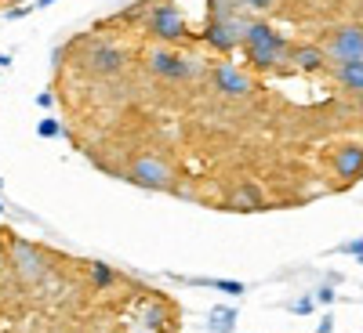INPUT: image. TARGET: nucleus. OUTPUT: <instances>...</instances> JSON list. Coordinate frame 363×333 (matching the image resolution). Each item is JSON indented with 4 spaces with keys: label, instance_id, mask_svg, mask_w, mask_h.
I'll use <instances>...</instances> for the list:
<instances>
[{
    "label": "nucleus",
    "instance_id": "1",
    "mask_svg": "<svg viewBox=\"0 0 363 333\" xmlns=\"http://www.w3.org/2000/svg\"><path fill=\"white\" fill-rule=\"evenodd\" d=\"M244 47H247V58L262 69V73H272L280 69L287 58H291V47L287 40L272 29L269 22H251L247 25V37H244Z\"/></svg>",
    "mask_w": 363,
    "mask_h": 333
},
{
    "label": "nucleus",
    "instance_id": "2",
    "mask_svg": "<svg viewBox=\"0 0 363 333\" xmlns=\"http://www.w3.org/2000/svg\"><path fill=\"white\" fill-rule=\"evenodd\" d=\"M247 25H251V18H244V15H211L200 40L211 44L215 51H236V47H244Z\"/></svg>",
    "mask_w": 363,
    "mask_h": 333
},
{
    "label": "nucleus",
    "instance_id": "3",
    "mask_svg": "<svg viewBox=\"0 0 363 333\" xmlns=\"http://www.w3.org/2000/svg\"><path fill=\"white\" fill-rule=\"evenodd\" d=\"M145 25H149V33H153L157 40H164V44H182V40H189L186 15H182V11L171 4V0H160V4L149 8Z\"/></svg>",
    "mask_w": 363,
    "mask_h": 333
},
{
    "label": "nucleus",
    "instance_id": "4",
    "mask_svg": "<svg viewBox=\"0 0 363 333\" xmlns=\"http://www.w3.org/2000/svg\"><path fill=\"white\" fill-rule=\"evenodd\" d=\"M128 177L142 189H153V192H174V170L171 163H164L160 156H135Z\"/></svg>",
    "mask_w": 363,
    "mask_h": 333
},
{
    "label": "nucleus",
    "instance_id": "5",
    "mask_svg": "<svg viewBox=\"0 0 363 333\" xmlns=\"http://www.w3.org/2000/svg\"><path fill=\"white\" fill-rule=\"evenodd\" d=\"M323 54H330L335 62H363V25L359 22H345L330 33Z\"/></svg>",
    "mask_w": 363,
    "mask_h": 333
},
{
    "label": "nucleus",
    "instance_id": "6",
    "mask_svg": "<svg viewBox=\"0 0 363 333\" xmlns=\"http://www.w3.org/2000/svg\"><path fill=\"white\" fill-rule=\"evenodd\" d=\"M149 69H153L157 76H164V80H189L200 66L196 62H186V58H182L178 51H153L149 54Z\"/></svg>",
    "mask_w": 363,
    "mask_h": 333
},
{
    "label": "nucleus",
    "instance_id": "7",
    "mask_svg": "<svg viewBox=\"0 0 363 333\" xmlns=\"http://www.w3.org/2000/svg\"><path fill=\"white\" fill-rule=\"evenodd\" d=\"M11 261L18 268V276L29 279V283H37L44 276V257H40L37 247H29L26 239H15V243H11Z\"/></svg>",
    "mask_w": 363,
    "mask_h": 333
},
{
    "label": "nucleus",
    "instance_id": "8",
    "mask_svg": "<svg viewBox=\"0 0 363 333\" xmlns=\"http://www.w3.org/2000/svg\"><path fill=\"white\" fill-rule=\"evenodd\" d=\"M91 69L95 73H102V76H113V73H120L128 66V51L124 47H116V44H95L91 47Z\"/></svg>",
    "mask_w": 363,
    "mask_h": 333
},
{
    "label": "nucleus",
    "instance_id": "9",
    "mask_svg": "<svg viewBox=\"0 0 363 333\" xmlns=\"http://www.w3.org/2000/svg\"><path fill=\"white\" fill-rule=\"evenodd\" d=\"M211 76H215V87L225 90V95H247L251 90V80L244 76V69H236L233 62H218L215 69H211Z\"/></svg>",
    "mask_w": 363,
    "mask_h": 333
},
{
    "label": "nucleus",
    "instance_id": "10",
    "mask_svg": "<svg viewBox=\"0 0 363 333\" xmlns=\"http://www.w3.org/2000/svg\"><path fill=\"white\" fill-rule=\"evenodd\" d=\"M330 167H335V174L345 177V181L359 177L363 174V145H342L335 153V160H330Z\"/></svg>",
    "mask_w": 363,
    "mask_h": 333
},
{
    "label": "nucleus",
    "instance_id": "11",
    "mask_svg": "<svg viewBox=\"0 0 363 333\" xmlns=\"http://www.w3.org/2000/svg\"><path fill=\"white\" fill-rule=\"evenodd\" d=\"M229 210H236V214H255V210H265V189L262 185H240V189H233Z\"/></svg>",
    "mask_w": 363,
    "mask_h": 333
},
{
    "label": "nucleus",
    "instance_id": "12",
    "mask_svg": "<svg viewBox=\"0 0 363 333\" xmlns=\"http://www.w3.org/2000/svg\"><path fill=\"white\" fill-rule=\"evenodd\" d=\"M291 62H294L301 73H320V69H323V51H320L316 44L291 47Z\"/></svg>",
    "mask_w": 363,
    "mask_h": 333
},
{
    "label": "nucleus",
    "instance_id": "13",
    "mask_svg": "<svg viewBox=\"0 0 363 333\" xmlns=\"http://www.w3.org/2000/svg\"><path fill=\"white\" fill-rule=\"evenodd\" d=\"M138 322H142L149 333H160V329H167V322H171V308L164 305V300H153V305L142 308Z\"/></svg>",
    "mask_w": 363,
    "mask_h": 333
},
{
    "label": "nucleus",
    "instance_id": "14",
    "mask_svg": "<svg viewBox=\"0 0 363 333\" xmlns=\"http://www.w3.org/2000/svg\"><path fill=\"white\" fill-rule=\"evenodd\" d=\"M335 80L352 95H363V62H342L335 69Z\"/></svg>",
    "mask_w": 363,
    "mask_h": 333
},
{
    "label": "nucleus",
    "instance_id": "15",
    "mask_svg": "<svg viewBox=\"0 0 363 333\" xmlns=\"http://www.w3.org/2000/svg\"><path fill=\"white\" fill-rule=\"evenodd\" d=\"M207 329L211 333H233L236 329V308L233 305H215L207 315Z\"/></svg>",
    "mask_w": 363,
    "mask_h": 333
},
{
    "label": "nucleus",
    "instance_id": "16",
    "mask_svg": "<svg viewBox=\"0 0 363 333\" xmlns=\"http://www.w3.org/2000/svg\"><path fill=\"white\" fill-rule=\"evenodd\" d=\"M87 279H91V286H95V290H109L116 283V271L106 261H91L87 264Z\"/></svg>",
    "mask_w": 363,
    "mask_h": 333
},
{
    "label": "nucleus",
    "instance_id": "17",
    "mask_svg": "<svg viewBox=\"0 0 363 333\" xmlns=\"http://www.w3.org/2000/svg\"><path fill=\"white\" fill-rule=\"evenodd\" d=\"M37 134H40V138H62V134H66V127L58 124V119H51V116H48V119H40V124H37Z\"/></svg>",
    "mask_w": 363,
    "mask_h": 333
},
{
    "label": "nucleus",
    "instance_id": "18",
    "mask_svg": "<svg viewBox=\"0 0 363 333\" xmlns=\"http://www.w3.org/2000/svg\"><path fill=\"white\" fill-rule=\"evenodd\" d=\"M207 286H218L222 293H233V297H240V293H244V283H236V279H211Z\"/></svg>",
    "mask_w": 363,
    "mask_h": 333
},
{
    "label": "nucleus",
    "instance_id": "19",
    "mask_svg": "<svg viewBox=\"0 0 363 333\" xmlns=\"http://www.w3.org/2000/svg\"><path fill=\"white\" fill-rule=\"evenodd\" d=\"M313 305H316V297H298V300H294V315H309Z\"/></svg>",
    "mask_w": 363,
    "mask_h": 333
},
{
    "label": "nucleus",
    "instance_id": "20",
    "mask_svg": "<svg viewBox=\"0 0 363 333\" xmlns=\"http://www.w3.org/2000/svg\"><path fill=\"white\" fill-rule=\"evenodd\" d=\"M240 4L251 8V11H269L272 4H277V0H240Z\"/></svg>",
    "mask_w": 363,
    "mask_h": 333
},
{
    "label": "nucleus",
    "instance_id": "21",
    "mask_svg": "<svg viewBox=\"0 0 363 333\" xmlns=\"http://www.w3.org/2000/svg\"><path fill=\"white\" fill-rule=\"evenodd\" d=\"M330 300H335V290H330V286H320V290H316V305H330Z\"/></svg>",
    "mask_w": 363,
    "mask_h": 333
},
{
    "label": "nucleus",
    "instance_id": "22",
    "mask_svg": "<svg viewBox=\"0 0 363 333\" xmlns=\"http://www.w3.org/2000/svg\"><path fill=\"white\" fill-rule=\"evenodd\" d=\"M345 254H356V257L363 254V235H359V239H349V243H345Z\"/></svg>",
    "mask_w": 363,
    "mask_h": 333
},
{
    "label": "nucleus",
    "instance_id": "23",
    "mask_svg": "<svg viewBox=\"0 0 363 333\" xmlns=\"http://www.w3.org/2000/svg\"><path fill=\"white\" fill-rule=\"evenodd\" d=\"M29 11H33V4H22V8H11V11H8V18H26Z\"/></svg>",
    "mask_w": 363,
    "mask_h": 333
},
{
    "label": "nucleus",
    "instance_id": "24",
    "mask_svg": "<svg viewBox=\"0 0 363 333\" xmlns=\"http://www.w3.org/2000/svg\"><path fill=\"white\" fill-rule=\"evenodd\" d=\"M37 105H44V109L55 105V95H51V90H40V95H37Z\"/></svg>",
    "mask_w": 363,
    "mask_h": 333
},
{
    "label": "nucleus",
    "instance_id": "25",
    "mask_svg": "<svg viewBox=\"0 0 363 333\" xmlns=\"http://www.w3.org/2000/svg\"><path fill=\"white\" fill-rule=\"evenodd\" d=\"M330 329H335V322H330V315H323L320 319V333H330Z\"/></svg>",
    "mask_w": 363,
    "mask_h": 333
},
{
    "label": "nucleus",
    "instance_id": "26",
    "mask_svg": "<svg viewBox=\"0 0 363 333\" xmlns=\"http://www.w3.org/2000/svg\"><path fill=\"white\" fill-rule=\"evenodd\" d=\"M51 4H55V0H37V4H33V8H51Z\"/></svg>",
    "mask_w": 363,
    "mask_h": 333
},
{
    "label": "nucleus",
    "instance_id": "27",
    "mask_svg": "<svg viewBox=\"0 0 363 333\" xmlns=\"http://www.w3.org/2000/svg\"><path fill=\"white\" fill-rule=\"evenodd\" d=\"M4 257H8V250H4V243H0V264H4Z\"/></svg>",
    "mask_w": 363,
    "mask_h": 333
},
{
    "label": "nucleus",
    "instance_id": "28",
    "mask_svg": "<svg viewBox=\"0 0 363 333\" xmlns=\"http://www.w3.org/2000/svg\"><path fill=\"white\" fill-rule=\"evenodd\" d=\"M356 261H359V264H363V254H359V257H356Z\"/></svg>",
    "mask_w": 363,
    "mask_h": 333
},
{
    "label": "nucleus",
    "instance_id": "29",
    "mask_svg": "<svg viewBox=\"0 0 363 333\" xmlns=\"http://www.w3.org/2000/svg\"><path fill=\"white\" fill-rule=\"evenodd\" d=\"M0 214H4V203H0Z\"/></svg>",
    "mask_w": 363,
    "mask_h": 333
}]
</instances>
